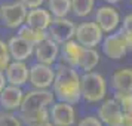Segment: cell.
I'll return each mask as SVG.
<instances>
[{"label": "cell", "mask_w": 132, "mask_h": 126, "mask_svg": "<svg viewBox=\"0 0 132 126\" xmlns=\"http://www.w3.org/2000/svg\"><path fill=\"white\" fill-rule=\"evenodd\" d=\"M34 58L40 64L54 65L60 58V43L52 40L51 37L42 40L34 46Z\"/></svg>", "instance_id": "12"}, {"label": "cell", "mask_w": 132, "mask_h": 126, "mask_svg": "<svg viewBox=\"0 0 132 126\" xmlns=\"http://www.w3.org/2000/svg\"><path fill=\"white\" fill-rule=\"evenodd\" d=\"M100 64V54L96 52L95 48H83L80 61H79L77 70L83 73L88 71H94Z\"/></svg>", "instance_id": "19"}, {"label": "cell", "mask_w": 132, "mask_h": 126, "mask_svg": "<svg viewBox=\"0 0 132 126\" xmlns=\"http://www.w3.org/2000/svg\"><path fill=\"white\" fill-rule=\"evenodd\" d=\"M111 86L116 90H132V68H119L111 74Z\"/></svg>", "instance_id": "18"}, {"label": "cell", "mask_w": 132, "mask_h": 126, "mask_svg": "<svg viewBox=\"0 0 132 126\" xmlns=\"http://www.w3.org/2000/svg\"><path fill=\"white\" fill-rule=\"evenodd\" d=\"M122 33H123V36H125L128 49H129V51H132V31H122Z\"/></svg>", "instance_id": "31"}, {"label": "cell", "mask_w": 132, "mask_h": 126, "mask_svg": "<svg viewBox=\"0 0 132 126\" xmlns=\"http://www.w3.org/2000/svg\"><path fill=\"white\" fill-rule=\"evenodd\" d=\"M101 48H102V54L105 55L107 58L114 60V61H119L122 58H125L128 51H129L122 30L113 31V33L107 34L102 39Z\"/></svg>", "instance_id": "6"}, {"label": "cell", "mask_w": 132, "mask_h": 126, "mask_svg": "<svg viewBox=\"0 0 132 126\" xmlns=\"http://www.w3.org/2000/svg\"><path fill=\"white\" fill-rule=\"evenodd\" d=\"M22 98H24L22 88L6 85L5 89L0 92V105L3 107L5 111H15V110H19Z\"/></svg>", "instance_id": "14"}, {"label": "cell", "mask_w": 132, "mask_h": 126, "mask_svg": "<svg viewBox=\"0 0 132 126\" xmlns=\"http://www.w3.org/2000/svg\"><path fill=\"white\" fill-rule=\"evenodd\" d=\"M83 52V46L79 42H76L74 39L71 40H67L62 45H60V56L61 60L64 61V64L67 65H71L74 68H77L80 56Z\"/></svg>", "instance_id": "16"}, {"label": "cell", "mask_w": 132, "mask_h": 126, "mask_svg": "<svg viewBox=\"0 0 132 126\" xmlns=\"http://www.w3.org/2000/svg\"><path fill=\"white\" fill-rule=\"evenodd\" d=\"M12 61L11 55H9V49H7V43L0 40V71L5 73L6 67L9 65V62Z\"/></svg>", "instance_id": "26"}, {"label": "cell", "mask_w": 132, "mask_h": 126, "mask_svg": "<svg viewBox=\"0 0 132 126\" xmlns=\"http://www.w3.org/2000/svg\"><path fill=\"white\" fill-rule=\"evenodd\" d=\"M82 99L89 104H98L107 96V80L96 71H88L80 76Z\"/></svg>", "instance_id": "2"}, {"label": "cell", "mask_w": 132, "mask_h": 126, "mask_svg": "<svg viewBox=\"0 0 132 126\" xmlns=\"http://www.w3.org/2000/svg\"><path fill=\"white\" fill-rule=\"evenodd\" d=\"M104 39V33L95 21H86L76 25L74 40L79 42L83 48H96Z\"/></svg>", "instance_id": "5"}, {"label": "cell", "mask_w": 132, "mask_h": 126, "mask_svg": "<svg viewBox=\"0 0 132 126\" xmlns=\"http://www.w3.org/2000/svg\"><path fill=\"white\" fill-rule=\"evenodd\" d=\"M7 49L13 61H27L30 56L34 55V45L28 43L19 36H13L9 39Z\"/></svg>", "instance_id": "15"}, {"label": "cell", "mask_w": 132, "mask_h": 126, "mask_svg": "<svg viewBox=\"0 0 132 126\" xmlns=\"http://www.w3.org/2000/svg\"><path fill=\"white\" fill-rule=\"evenodd\" d=\"M113 98L120 105L123 113L132 110V90H116Z\"/></svg>", "instance_id": "24"}, {"label": "cell", "mask_w": 132, "mask_h": 126, "mask_svg": "<svg viewBox=\"0 0 132 126\" xmlns=\"http://www.w3.org/2000/svg\"><path fill=\"white\" fill-rule=\"evenodd\" d=\"M122 126H132V110L123 113V119H122Z\"/></svg>", "instance_id": "30"}, {"label": "cell", "mask_w": 132, "mask_h": 126, "mask_svg": "<svg viewBox=\"0 0 132 126\" xmlns=\"http://www.w3.org/2000/svg\"><path fill=\"white\" fill-rule=\"evenodd\" d=\"M129 2H131V5H132V0H129Z\"/></svg>", "instance_id": "35"}, {"label": "cell", "mask_w": 132, "mask_h": 126, "mask_svg": "<svg viewBox=\"0 0 132 126\" xmlns=\"http://www.w3.org/2000/svg\"><path fill=\"white\" fill-rule=\"evenodd\" d=\"M55 95L51 89H36L33 88L28 92H24V98L19 107V113H31L42 108H48L55 102Z\"/></svg>", "instance_id": "3"}, {"label": "cell", "mask_w": 132, "mask_h": 126, "mask_svg": "<svg viewBox=\"0 0 132 126\" xmlns=\"http://www.w3.org/2000/svg\"><path fill=\"white\" fill-rule=\"evenodd\" d=\"M7 85V82H6V77H5V73L3 71H0V92L5 89V86Z\"/></svg>", "instance_id": "32"}, {"label": "cell", "mask_w": 132, "mask_h": 126, "mask_svg": "<svg viewBox=\"0 0 132 126\" xmlns=\"http://www.w3.org/2000/svg\"><path fill=\"white\" fill-rule=\"evenodd\" d=\"M27 12H28V9L19 0L11 2V3H5V5L0 6V21L7 28L18 30L21 25L25 24Z\"/></svg>", "instance_id": "4"}, {"label": "cell", "mask_w": 132, "mask_h": 126, "mask_svg": "<svg viewBox=\"0 0 132 126\" xmlns=\"http://www.w3.org/2000/svg\"><path fill=\"white\" fill-rule=\"evenodd\" d=\"M0 126H24V123L13 111H5L0 114Z\"/></svg>", "instance_id": "25"}, {"label": "cell", "mask_w": 132, "mask_h": 126, "mask_svg": "<svg viewBox=\"0 0 132 126\" xmlns=\"http://www.w3.org/2000/svg\"><path fill=\"white\" fill-rule=\"evenodd\" d=\"M22 123H25L27 126L36 125V123H42V122H48L49 120V110L48 108H42L37 111H31V113H19L18 114Z\"/></svg>", "instance_id": "23"}, {"label": "cell", "mask_w": 132, "mask_h": 126, "mask_svg": "<svg viewBox=\"0 0 132 126\" xmlns=\"http://www.w3.org/2000/svg\"><path fill=\"white\" fill-rule=\"evenodd\" d=\"M16 36H19L21 39H24V40H27L28 43H31V45H34L36 46L37 43H40L42 40H45V39H48V31L46 30H39V28H33V27H30V25H21L18 28V34Z\"/></svg>", "instance_id": "20"}, {"label": "cell", "mask_w": 132, "mask_h": 126, "mask_svg": "<svg viewBox=\"0 0 132 126\" xmlns=\"http://www.w3.org/2000/svg\"><path fill=\"white\" fill-rule=\"evenodd\" d=\"M77 126H104L96 116H86L77 123Z\"/></svg>", "instance_id": "27"}, {"label": "cell", "mask_w": 132, "mask_h": 126, "mask_svg": "<svg viewBox=\"0 0 132 126\" xmlns=\"http://www.w3.org/2000/svg\"><path fill=\"white\" fill-rule=\"evenodd\" d=\"M52 15L48 9L45 7H34V9H28L27 12V18H25V24L33 27V28H39V30H48L49 24L52 22Z\"/></svg>", "instance_id": "17"}, {"label": "cell", "mask_w": 132, "mask_h": 126, "mask_svg": "<svg viewBox=\"0 0 132 126\" xmlns=\"http://www.w3.org/2000/svg\"><path fill=\"white\" fill-rule=\"evenodd\" d=\"M30 126H55L51 120H48V122H42V123H36V125H30Z\"/></svg>", "instance_id": "33"}, {"label": "cell", "mask_w": 132, "mask_h": 126, "mask_svg": "<svg viewBox=\"0 0 132 126\" xmlns=\"http://www.w3.org/2000/svg\"><path fill=\"white\" fill-rule=\"evenodd\" d=\"M28 73H30V68L25 64V61L12 60L5 70V77H6L7 85L22 88L24 85L28 83Z\"/></svg>", "instance_id": "13"}, {"label": "cell", "mask_w": 132, "mask_h": 126, "mask_svg": "<svg viewBox=\"0 0 132 126\" xmlns=\"http://www.w3.org/2000/svg\"><path fill=\"white\" fill-rule=\"evenodd\" d=\"M46 3L54 18H65L71 12V0H46Z\"/></svg>", "instance_id": "21"}, {"label": "cell", "mask_w": 132, "mask_h": 126, "mask_svg": "<svg viewBox=\"0 0 132 126\" xmlns=\"http://www.w3.org/2000/svg\"><path fill=\"white\" fill-rule=\"evenodd\" d=\"M120 0H107V3L108 5H116V3H119Z\"/></svg>", "instance_id": "34"}, {"label": "cell", "mask_w": 132, "mask_h": 126, "mask_svg": "<svg viewBox=\"0 0 132 126\" xmlns=\"http://www.w3.org/2000/svg\"><path fill=\"white\" fill-rule=\"evenodd\" d=\"M54 79H55V68H52V65L36 62V64H33L30 67L28 83L33 88H36V89H49V88H52Z\"/></svg>", "instance_id": "8"}, {"label": "cell", "mask_w": 132, "mask_h": 126, "mask_svg": "<svg viewBox=\"0 0 132 126\" xmlns=\"http://www.w3.org/2000/svg\"><path fill=\"white\" fill-rule=\"evenodd\" d=\"M80 73L77 68L67 64H60L55 68V79L52 83V92L58 101H65L76 105L82 99L80 90Z\"/></svg>", "instance_id": "1"}, {"label": "cell", "mask_w": 132, "mask_h": 126, "mask_svg": "<svg viewBox=\"0 0 132 126\" xmlns=\"http://www.w3.org/2000/svg\"><path fill=\"white\" fill-rule=\"evenodd\" d=\"M102 2H107V0H102Z\"/></svg>", "instance_id": "36"}, {"label": "cell", "mask_w": 132, "mask_h": 126, "mask_svg": "<svg viewBox=\"0 0 132 126\" xmlns=\"http://www.w3.org/2000/svg\"><path fill=\"white\" fill-rule=\"evenodd\" d=\"M95 9V0H71V12L77 18H86Z\"/></svg>", "instance_id": "22"}, {"label": "cell", "mask_w": 132, "mask_h": 126, "mask_svg": "<svg viewBox=\"0 0 132 126\" xmlns=\"http://www.w3.org/2000/svg\"><path fill=\"white\" fill-rule=\"evenodd\" d=\"M95 22L100 25L102 33L110 34L113 31H117L122 19H120L119 11L113 5H104L95 11Z\"/></svg>", "instance_id": "7"}, {"label": "cell", "mask_w": 132, "mask_h": 126, "mask_svg": "<svg viewBox=\"0 0 132 126\" xmlns=\"http://www.w3.org/2000/svg\"><path fill=\"white\" fill-rule=\"evenodd\" d=\"M48 36L55 40L56 43L62 45L67 40L74 39V31H76V24L71 19L65 18H52V22L48 27Z\"/></svg>", "instance_id": "11"}, {"label": "cell", "mask_w": 132, "mask_h": 126, "mask_svg": "<svg viewBox=\"0 0 132 126\" xmlns=\"http://www.w3.org/2000/svg\"><path fill=\"white\" fill-rule=\"evenodd\" d=\"M49 120L55 126H73L76 123V110L74 105L65 101H56L51 105Z\"/></svg>", "instance_id": "9"}, {"label": "cell", "mask_w": 132, "mask_h": 126, "mask_svg": "<svg viewBox=\"0 0 132 126\" xmlns=\"http://www.w3.org/2000/svg\"><path fill=\"white\" fill-rule=\"evenodd\" d=\"M120 30L122 31H132V12L128 13L123 21L120 22Z\"/></svg>", "instance_id": "28"}, {"label": "cell", "mask_w": 132, "mask_h": 126, "mask_svg": "<svg viewBox=\"0 0 132 126\" xmlns=\"http://www.w3.org/2000/svg\"><path fill=\"white\" fill-rule=\"evenodd\" d=\"M96 117L102 122L104 126H122L123 111L114 98L102 99L96 110Z\"/></svg>", "instance_id": "10"}, {"label": "cell", "mask_w": 132, "mask_h": 126, "mask_svg": "<svg viewBox=\"0 0 132 126\" xmlns=\"http://www.w3.org/2000/svg\"><path fill=\"white\" fill-rule=\"evenodd\" d=\"M19 2H21L27 9H34V7L43 6V3H45L46 0H19Z\"/></svg>", "instance_id": "29"}]
</instances>
